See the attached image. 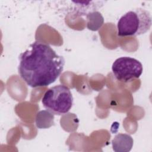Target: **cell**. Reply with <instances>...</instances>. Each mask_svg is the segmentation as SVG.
Masks as SVG:
<instances>
[{
	"label": "cell",
	"instance_id": "6da1fadb",
	"mask_svg": "<svg viewBox=\"0 0 152 152\" xmlns=\"http://www.w3.org/2000/svg\"><path fill=\"white\" fill-rule=\"evenodd\" d=\"M18 74L31 87H45L54 83L65 65L60 56L47 43L36 41L19 56Z\"/></svg>",
	"mask_w": 152,
	"mask_h": 152
},
{
	"label": "cell",
	"instance_id": "7a4b0ae2",
	"mask_svg": "<svg viewBox=\"0 0 152 152\" xmlns=\"http://www.w3.org/2000/svg\"><path fill=\"white\" fill-rule=\"evenodd\" d=\"M150 12L138 8L123 15L117 24L118 36L120 37L139 36L147 32L151 26Z\"/></svg>",
	"mask_w": 152,
	"mask_h": 152
},
{
	"label": "cell",
	"instance_id": "3957f363",
	"mask_svg": "<svg viewBox=\"0 0 152 152\" xmlns=\"http://www.w3.org/2000/svg\"><path fill=\"white\" fill-rule=\"evenodd\" d=\"M42 103L44 107L52 114L61 115L71 109L73 97L68 87L59 84L49 88L45 92Z\"/></svg>",
	"mask_w": 152,
	"mask_h": 152
},
{
	"label": "cell",
	"instance_id": "277c9868",
	"mask_svg": "<svg viewBox=\"0 0 152 152\" xmlns=\"http://www.w3.org/2000/svg\"><path fill=\"white\" fill-rule=\"evenodd\" d=\"M115 78L123 82H128L133 78H139L142 73V64L137 59L123 56L116 59L112 66Z\"/></svg>",
	"mask_w": 152,
	"mask_h": 152
},
{
	"label": "cell",
	"instance_id": "5b68a950",
	"mask_svg": "<svg viewBox=\"0 0 152 152\" xmlns=\"http://www.w3.org/2000/svg\"><path fill=\"white\" fill-rule=\"evenodd\" d=\"M133 144V138L127 134L119 133L112 141V148L115 152H128L132 149Z\"/></svg>",
	"mask_w": 152,
	"mask_h": 152
},
{
	"label": "cell",
	"instance_id": "8992f818",
	"mask_svg": "<svg viewBox=\"0 0 152 152\" xmlns=\"http://www.w3.org/2000/svg\"><path fill=\"white\" fill-rule=\"evenodd\" d=\"M76 7L75 10H77V13L80 15H86L88 13L93 11H96L98 8H101L103 5V2H100L99 3L95 4L96 2L94 1H72Z\"/></svg>",
	"mask_w": 152,
	"mask_h": 152
},
{
	"label": "cell",
	"instance_id": "52a82bcc",
	"mask_svg": "<svg viewBox=\"0 0 152 152\" xmlns=\"http://www.w3.org/2000/svg\"><path fill=\"white\" fill-rule=\"evenodd\" d=\"M54 124V116L47 110L39 112L36 117V125L40 129L48 128Z\"/></svg>",
	"mask_w": 152,
	"mask_h": 152
},
{
	"label": "cell",
	"instance_id": "ba28073f",
	"mask_svg": "<svg viewBox=\"0 0 152 152\" xmlns=\"http://www.w3.org/2000/svg\"><path fill=\"white\" fill-rule=\"evenodd\" d=\"M87 27L91 31L98 30L103 24L104 18L97 11L91 12L86 15Z\"/></svg>",
	"mask_w": 152,
	"mask_h": 152
}]
</instances>
